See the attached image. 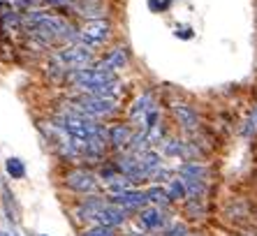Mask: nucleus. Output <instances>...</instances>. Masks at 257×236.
I'll list each match as a JSON object with an SVG mask.
<instances>
[{"mask_svg":"<svg viewBox=\"0 0 257 236\" xmlns=\"http://www.w3.org/2000/svg\"><path fill=\"white\" fill-rule=\"evenodd\" d=\"M107 201L102 199V197H88V199H84L81 204L77 206V211H74V215H77L79 222H93L95 224V218H97V213H100V208L104 206Z\"/></svg>","mask_w":257,"mask_h":236,"instance_id":"9d476101","label":"nucleus"},{"mask_svg":"<svg viewBox=\"0 0 257 236\" xmlns=\"http://www.w3.org/2000/svg\"><path fill=\"white\" fill-rule=\"evenodd\" d=\"M67 81H70L79 93L107 95V97H118V93H120V81L114 72L97 70L95 65L70 72V74H67Z\"/></svg>","mask_w":257,"mask_h":236,"instance_id":"f257e3e1","label":"nucleus"},{"mask_svg":"<svg viewBox=\"0 0 257 236\" xmlns=\"http://www.w3.org/2000/svg\"><path fill=\"white\" fill-rule=\"evenodd\" d=\"M167 192L169 197H172V201H181V199H188V188L186 183H183V178H172L167 185Z\"/></svg>","mask_w":257,"mask_h":236,"instance_id":"6ab92c4d","label":"nucleus"},{"mask_svg":"<svg viewBox=\"0 0 257 236\" xmlns=\"http://www.w3.org/2000/svg\"><path fill=\"white\" fill-rule=\"evenodd\" d=\"M165 236H190L186 229V224H169L165 229Z\"/></svg>","mask_w":257,"mask_h":236,"instance_id":"4be33fe9","label":"nucleus"},{"mask_svg":"<svg viewBox=\"0 0 257 236\" xmlns=\"http://www.w3.org/2000/svg\"><path fill=\"white\" fill-rule=\"evenodd\" d=\"M127 208L118 206V204H114V201L109 199L104 206L100 208V213H97L95 218V224H107V227H118V224H123L127 220Z\"/></svg>","mask_w":257,"mask_h":236,"instance_id":"0eeeda50","label":"nucleus"},{"mask_svg":"<svg viewBox=\"0 0 257 236\" xmlns=\"http://www.w3.org/2000/svg\"><path fill=\"white\" fill-rule=\"evenodd\" d=\"M127 65V53L125 49H114V51H109L107 56L102 60H95V67L97 70H104V72H118Z\"/></svg>","mask_w":257,"mask_h":236,"instance_id":"ddd939ff","label":"nucleus"},{"mask_svg":"<svg viewBox=\"0 0 257 236\" xmlns=\"http://www.w3.org/2000/svg\"><path fill=\"white\" fill-rule=\"evenodd\" d=\"M65 185L79 195H95L97 188H100L95 174L88 169H72L65 176Z\"/></svg>","mask_w":257,"mask_h":236,"instance_id":"39448f33","label":"nucleus"},{"mask_svg":"<svg viewBox=\"0 0 257 236\" xmlns=\"http://www.w3.org/2000/svg\"><path fill=\"white\" fill-rule=\"evenodd\" d=\"M146 197H149V204H153V206H167L169 201H172V197H169L167 188H162V185H153V188L146 190Z\"/></svg>","mask_w":257,"mask_h":236,"instance_id":"a211bd4d","label":"nucleus"},{"mask_svg":"<svg viewBox=\"0 0 257 236\" xmlns=\"http://www.w3.org/2000/svg\"><path fill=\"white\" fill-rule=\"evenodd\" d=\"M51 63H54V70H60L67 79L70 72L95 65V49L86 47L81 42H72V44H65L58 51H54Z\"/></svg>","mask_w":257,"mask_h":236,"instance_id":"f03ea898","label":"nucleus"},{"mask_svg":"<svg viewBox=\"0 0 257 236\" xmlns=\"http://www.w3.org/2000/svg\"><path fill=\"white\" fill-rule=\"evenodd\" d=\"M111 201L118 204V206L127 208V211H142L146 204H149V197H146V190H137V188H127L118 195H111Z\"/></svg>","mask_w":257,"mask_h":236,"instance_id":"423d86ee","label":"nucleus"},{"mask_svg":"<svg viewBox=\"0 0 257 236\" xmlns=\"http://www.w3.org/2000/svg\"><path fill=\"white\" fill-rule=\"evenodd\" d=\"M132 135H135V130H132L130 125H111L109 128V146H114L116 151L123 153V151L130 148Z\"/></svg>","mask_w":257,"mask_h":236,"instance_id":"f8f14e48","label":"nucleus"},{"mask_svg":"<svg viewBox=\"0 0 257 236\" xmlns=\"http://www.w3.org/2000/svg\"><path fill=\"white\" fill-rule=\"evenodd\" d=\"M176 35H179V37H188V40H190V37H192V30L190 28H183V30H176Z\"/></svg>","mask_w":257,"mask_h":236,"instance_id":"b1692460","label":"nucleus"},{"mask_svg":"<svg viewBox=\"0 0 257 236\" xmlns=\"http://www.w3.org/2000/svg\"><path fill=\"white\" fill-rule=\"evenodd\" d=\"M162 153L167 158H188L192 153V148L186 142H179V139H165L162 142Z\"/></svg>","mask_w":257,"mask_h":236,"instance_id":"dca6fc26","label":"nucleus"},{"mask_svg":"<svg viewBox=\"0 0 257 236\" xmlns=\"http://www.w3.org/2000/svg\"><path fill=\"white\" fill-rule=\"evenodd\" d=\"M252 128L257 130V106H255V111H252Z\"/></svg>","mask_w":257,"mask_h":236,"instance_id":"393cba45","label":"nucleus"},{"mask_svg":"<svg viewBox=\"0 0 257 236\" xmlns=\"http://www.w3.org/2000/svg\"><path fill=\"white\" fill-rule=\"evenodd\" d=\"M72 10L79 14V17H88V21L90 19H100L102 14H104V10H102V5H100V0H81V3H74L72 5Z\"/></svg>","mask_w":257,"mask_h":236,"instance_id":"2eb2a0df","label":"nucleus"},{"mask_svg":"<svg viewBox=\"0 0 257 236\" xmlns=\"http://www.w3.org/2000/svg\"><path fill=\"white\" fill-rule=\"evenodd\" d=\"M5 169H7V174H10L12 178H24L26 176V167H24V162H21L19 158H7Z\"/></svg>","mask_w":257,"mask_h":236,"instance_id":"aec40b11","label":"nucleus"},{"mask_svg":"<svg viewBox=\"0 0 257 236\" xmlns=\"http://www.w3.org/2000/svg\"><path fill=\"white\" fill-rule=\"evenodd\" d=\"M174 118L179 121V125L183 130H195L199 125V118H197V111L188 104H174Z\"/></svg>","mask_w":257,"mask_h":236,"instance_id":"4468645a","label":"nucleus"},{"mask_svg":"<svg viewBox=\"0 0 257 236\" xmlns=\"http://www.w3.org/2000/svg\"><path fill=\"white\" fill-rule=\"evenodd\" d=\"M139 222L146 227V229L156 231V229H165L167 227V218H165V211L160 206H144L139 211Z\"/></svg>","mask_w":257,"mask_h":236,"instance_id":"1a4fd4ad","label":"nucleus"},{"mask_svg":"<svg viewBox=\"0 0 257 236\" xmlns=\"http://www.w3.org/2000/svg\"><path fill=\"white\" fill-rule=\"evenodd\" d=\"M70 104L79 111H84L90 118H109L118 111V97H107V95H90L79 93L70 100Z\"/></svg>","mask_w":257,"mask_h":236,"instance_id":"7ed1b4c3","label":"nucleus"},{"mask_svg":"<svg viewBox=\"0 0 257 236\" xmlns=\"http://www.w3.org/2000/svg\"><path fill=\"white\" fill-rule=\"evenodd\" d=\"M40 236H47V234H40Z\"/></svg>","mask_w":257,"mask_h":236,"instance_id":"a878e982","label":"nucleus"},{"mask_svg":"<svg viewBox=\"0 0 257 236\" xmlns=\"http://www.w3.org/2000/svg\"><path fill=\"white\" fill-rule=\"evenodd\" d=\"M111 35V24L104 19H90L79 28V42L90 49H100Z\"/></svg>","mask_w":257,"mask_h":236,"instance_id":"20e7f679","label":"nucleus"},{"mask_svg":"<svg viewBox=\"0 0 257 236\" xmlns=\"http://www.w3.org/2000/svg\"><path fill=\"white\" fill-rule=\"evenodd\" d=\"M47 5H54V7H72L74 0H44Z\"/></svg>","mask_w":257,"mask_h":236,"instance_id":"5701e85b","label":"nucleus"},{"mask_svg":"<svg viewBox=\"0 0 257 236\" xmlns=\"http://www.w3.org/2000/svg\"><path fill=\"white\" fill-rule=\"evenodd\" d=\"M179 176L181 178H204V181H206V167L188 160V162H183V165L179 167Z\"/></svg>","mask_w":257,"mask_h":236,"instance_id":"f3484780","label":"nucleus"},{"mask_svg":"<svg viewBox=\"0 0 257 236\" xmlns=\"http://www.w3.org/2000/svg\"><path fill=\"white\" fill-rule=\"evenodd\" d=\"M139 158V165H142L144 174H146V178H156V174L165 167V162H162V155L158 153V151H153V148H146V151H142V153H135Z\"/></svg>","mask_w":257,"mask_h":236,"instance_id":"9b49d317","label":"nucleus"},{"mask_svg":"<svg viewBox=\"0 0 257 236\" xmlns=\"http://www.w3.org/2000/svg\"><path fill=\"white\" fill-rule=\"evenodd\" d=\"M151 109H156V100H153V95H151L149 90H146V93H142L137 100L132 102V106H130V121L137 125V130L144 125V118H146V113H149Z\"/></svg>","mask_w":257,"mask_h":236,"instance_id":"6e6552de","label":"nucleus"},{"mask_svg":"<svg viewBox=\"0 0 257 236\" xmlns=\"http://www.w3.org/2000/svg\"><path fill=\"white\" fill-rule=\"evenodd\" d=\"M81 236H116V227H107V224H93L90 229H86Z\"/></svg>","mask_w":257,"mask_h":236,"instance_id":"412c9836","label":"nucleus"}]
</instances>
